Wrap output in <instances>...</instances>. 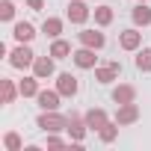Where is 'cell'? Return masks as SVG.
Segmentation results:
<instances>
[{
	"mask_svg": "<svg viewBox=\"0 0 151 151\" xmlns=\"http://www.w3.org/2000/svg\"><path fill=\"white\" fill-rule=\"evenodd\" d=\"M113 101H116V104H130V101H136V89H133L130 83H119V86L113 89Z\"/></svg>",
	"mask_w": 151,
	"mask_h": 151,
	"instance_id": "cell-15",
	"label": "cell"
},
{
	"mask_svg": "<svg viewBox=\"0 0 151 151\" xmlns=\"http://www.w3.org/2000/svg\"><path fill=\"white\" fill-rule=\"evenodd\" d=\"M65 15H68V21H71V24H86V21H89V15H92V9L83 3V0H71Z\"/></svg>",
	"mask_w": 151,
	"mask_h": 151,
	"instance_id": "cell-5",
	"label": "cell"
},
{
	"mask_svg": "<svg viewBox=\"0 0 151 151\" xmlns=\"http://www.w3.org/2000/svg\"><path fill=\"white\" fill-rule=\"evenodd\" d=\"M53 59H65V56H71L74 50H71V45L65 42V39H53V45H50V50H47Z\"/></svg>",
	"mask_w": 151,
	"mask_h": 151,
	"instance_id": "cell-18",
	"label": "cell"
},
{
	"mask_svg": "<svg viewBox=\"0 0 151 151\" xmlns=\"http://www.w3.org/2000/svg\"><path fill=\"white\" fill-rule=\"evenodd\" d=\"M33 62H36V53L30 50V45L18 42V47L9 53V65L12 68H33Z\"/></svg>",
	"mask_w": 151,
	"mask_h": 151,
	"instance_id": "cell-2",
	"label": "cell"
},
{
	"mask_svg": "<svg viewBox=\"0 0 151 151\" xmlns=\"http://www.w3.org/2000/svg\"><path fill=\"white\" fill-rule=\"evenodd\" d=\"M24 3H27V6H30V9H36V12H39V9H42V6H45V0H24Z\"/></svg>",
	"mask_w": 151,
	"mask_h": 151,
	"instance_id": "cell-27",
	"label": "cell"
},
{
	"mask_svg": "<svg viewBox=\"0 0 151 151\" xmlns=\"http://www.w3.org/2000/svg\"><path fill=\"white\" fill-rule=\"evenodd\" d=\"M0 92H3V104H15V98L21 95L12 80H0Z\"/></svg>",
	"mask_w": 151,
	"mask_h": 151,
	"instance_id": "cell-22",
	"label": "cell"
},
{
	"mask_svg": "<svg viewBox=\"0 0 151 151\" xmlns=\"http://www.w3.org/2000/svg\"><path fill=\"white\" fill-rule=\"evenodd\" d=\"M71 59H74V65H77V68H83V71H89V68H95V65H98L95 47H83V45L71 53Z\"/></svg>",
	"mask_w": 151,
	"mask_h": 151,
	"instance_id": "cell-3",
	"label": "cell"
},
{
	"mask_svg": "<svg viewBox=\"0 0 151 151\" xmlns=\"http://www.w3.org/2000/svg\"><path fill=\"white\" fill-rule=\"evenodd\" d=\"M86 130H89V124H86L83 116H68V136H71L74 142H83Z\"/></svg>",
	"mask_w": 151,
	"mask_h": 151,
	"instance_id": "cell-10",
	"label": "cell"
},
{
	"mask_svg": "<svg viewBox=\"0 0 151 151\" xmlns=\"http://www.w3.org/2000/svg\"><path fill=\"white\" fill-rule=\"evenodd\" d=\"M12 36H15V42H27V45H30V42L36 39V27H33L30 21H18V24L12 27Z\"/></svg>",
	"mask_w": 151,
	"mask_h": 151,
	"instance_id": "cell-14",
	"label": "cell"
},
{
	"mask_svg": "<svg viewBox=\"0 0 151 151\" xmlns=\"http://www.w3.org/2000/svg\"><path fill=\"white\" fill-rule=\"evenodd\" d=\"M18 92H21V98H36L42 89H39V77L33 74V77H24L21 83H18Z\"/></svg>",
	"mask_w": 151,
	"mask_h": 151,
	"instance_id": "cell-16",
	"label": "cell"
},
{
	"mask_svg": "<svg viewBox=\"0 0 151 151\" xmlns=\"http://www.w3.org/2000/svg\"><path fill=\"white\" fill-rule=\"evenodd\" d=\"M53 71H56V65H53V56L47 53V56H36V62H33V74L39 80H47V77H53Z\"/></svg>",
	"mask_w": 151,
	"mask_h": 151,
	"instance_id": "cell-7",
	"label": "cell"
},
{
	"mask_svg": "<svg viewBox=\"0 0 151 151\" xmlns=\"http://www.w3.org/2000/svg\"><path fill=\"white\" fill-rule=\"evenodd\" d=\"M136 68L145 71V74L151 71V47H142V50L136 53Z\"/></svg>",
	"mask_w": 151,
	"mask_h": 151,
	"instance_id": "cell-23",
	"label": "cell"
},
{
	"mask_svg": "<svg viewBox=\"0 0 151 151\" xmlns=\"http://www.w3.org/2000/svg\"><path fill=\"white\" fill-rule=\"evenodd\" d=\"M130 18H133V24H136V27H148V24H151V6H145V3L133 6Z\"/></svg>",
	"mask_w": 151,
	"mask_h": 151,
	"instance_id": "cell-17",
	"label": "cell"
},
{
	"mask_svg": "<svg viewBox=\"0 0 151 151\" xmlns=\"http://www.w3.org/2000/svg\"><path fill=\"white\" fill-rule=\"evenodd\" d=\"M119 45H122V50H139V45H142V33L139 30H124L122 36H119Z\"/></svg>",
	"mask_w": 151,
	"mask_h": 151,
	"instance_id": "cell-12",
	"label": "cell"
},
{
	"mask_svg": "<svg viewBox=\"0 0 151 151\" xmlns=\"http://www.w3.org/2000/svg\"><path fill=\"white\" fill-rule=\"evenodd\" d=\"M59 89H42L39 95H36V101H39V107L42 110H59Z\"/></svg>",
	"mask_w": 151,
	"mask_h": 151,
	"instance_id": "cell-11",
	"label": "cell"
},
{
	"mask_svg": "<svg viewBox=\"0 0 151 151\" xmlns=\"http://www.w3.org/2000/svg\"><path fill=\"white\" fill-rule=\"evenodd\" d=\"M77 42H80L83 47H95V50H101V47L107 45V36L98 33V30H83V33H77Z\"/></svg>",
	"mask_w": 151,
	"mask_h": 151,
	"instance_id": "cell-8",
	"label": "cell"
},
{
	"mask_svg": "<svg viewBox=\"0 0 151 151\" xmlns=\"http://www.w3.org/2000/svg\"><path fill=\"white\" fill-rule=\"evenodd\" d=\"M92 15H95V24H98V27H110L113 18H116V15H113V6H98Z\"/></svg>",
	"mask_w": 151,
	"mask_h": 151,
	"instance_id": "cell-20",
	"label": "cell"
},
{
	"mask_svg": "<svg viewBox=\"0 0 151 151\" xmlns=\"http://www.w3.org/2000/svg\"><path fill=\"white\" fill-rule=\"evenodd\" d=\"M42 33H45L47 39H59V33H62V18H45Z\"/></svg>",
	"mask_w": 151,
	"mask_h": 151,
	"instance_id": "cell-19",
	"label": "cell"
},
{
	"mask_svg": "<svg viewBox=\"0 0 151 151\" xmlns=\"http://www.w3.org/2000/svg\"><path fill=\"white\" fill-rule=\"evenodd\" d=\"M139 3H145V0H139Z\"/></svg>",
	"mask_w": 151,
	"mask_h": 151,
	"instance_id": "cell-28",
	"label": "cell"
},
{
	"mask_svg": "<svg viewBox=\"0 0 151 151\" xmlns=\"http://www.w3.org/2000/svg\"><path fill=\"white\" fill-rule=\"evenodd\" d=\"M119 74H122V65H119V62L95 65V80H98V83H113V80H119Z\"/></svg>",
	"mask_w": 151,
	"mask_h": 151,
	"instance_id": "cell-6",
	"label": "cell"
},
{
	"mask_svg": "<svg viewBox=\"0 0 151 151\" xmlns=\"http://www.w3.org/2000/svg\"><path fill=\"white\" fill-rule=\"evenodd\" d=\"M83 119H86V124H89V130H101V127H104V124L110 122V116H107V110H101V107H92V110H89V113H86Z\"/></svg>",
	"mask_w": 151,
	"mask_h": 151,
	"instance_id": "cell-13",
	"label": "cell"
},
{
	"mask_svg": "<svg viewBox=\"0 0 151 151\" xmlns=\"http://www.w3.org/2000/svg\"><path fill=\"white\" fill-rule=\"evenodd\" d=\"M56 89H59V95H62V98H74V95L80 92V83H77V77H74V74L62 71L59 77H56Z\"/></svg>",
	"mask_w": 151,
	"mask_h": 151,
	"instance_id": "cell-4",
	"label": "cell"
},
{
	"mask_svg": "<svg viewBox=\"0 0 151 151\" xmlns=\"http://www.w3.org/2000/svg\"><path fill=\"white\" fill-rule=\"evenodd\" d=\"M119 127H122L119 122H107V124H104V127L98 130L101 142H107V145H110V142H116V136H119Z\"/></svg>",
	"mask_w": 151,
	"mask_h": 151,
	"instance_id": "cell-21",
	"label": "cell"
},
{
	"mask_svg": "<svg viewBox=\"0 0 151 151\" xmlns=\"http://www.w3.org/2000/svg\"><path fill=\"white\" fill-rule=\"evenodd\" d=\"M47 145H50V148H62V145H65V139H62V136H56V133H47Z\"/></svg>",
	"mask_w": 151,
	"mask_h": 151,
	"instance_id": "cell-26",
	"label": "cell"
},
{
	"mask_svg": "<svg viewBox=\"0 0 151 151\" xmlns=\"http://www.w3.org/2000/svg\"><path fill=\"white\" fill-rule=\"evenodd\" d=\"M45 133H59V130H68V119L65 116H59L56 110H45L42 116H39V122H36Z\"/></svg>",
	"mask_w": 151,
	"mask_h": 151,
	"instance_id": "cell-1",
	"label": "cell"
},
{
	"mask_svg": "<svg viewBox=\"0 0 151 151\" xmlns=\"http://www.w3.org/2000/svg\"><path fill=\"white\" fill-rule=\"evenodd\" d=\"M3 145H6V151H21V148H24V142H21V136H18L15 130H9V133L3 136Z\"/></svg>",
	"mask_w": 151,
	"mask_h": 151,
	"instance_id": "cell-24",
	"label": "cell"
},
{
	"mask_svg": "<svg viewBox=\"0 0 151 151\" xmlns=\"http://www.w3.org/2000/svg\"><path fill=\"white\" fill-rule=\"evenodd\" d=\"M12 18H15V6L9 0H3V3H0V21H12Z\"/></svg>",
	"mask_w": 151,
	"mask_h": 151,
	"instance_id": "cell-25",
	"label": "cell"
},
{
	"mask_svg": "<svg viewBox=\"0 0 151 151\" xmlns=\"http://www.w3.org/2000/svg\"><path fill=\"white\" fill-rule=\"evenodd\" d=\"M116 122L124 127V124H133V122H139V107L130 101V104H119V110H116Z\"/></svg>",
	"mask_w": 151,
	"mask_h": 151,
	"instance_id": "cell-9",
	"label": "cell"
}]
</instances>
